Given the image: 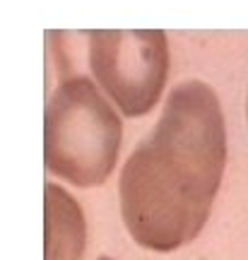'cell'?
I'll return each instance as SVG.
<instances>
[{
	"label": "cell",
	"mask_w": 248,
	"mask_h": 260,
	"mask_svg": "<svg viewBox=\"0 0 248 260\" xmlns=\"http://www.w3.org/2000/svg\"><path fill=\"white\" fill-rule=\"evenodd\" d=\"M246 116H248V104H246Z\"/></svg>",
	"instance_id": "5b68a950"
},
{
	"label": "cell",
	"mask_w": 248,
	"mask_h": 260,
	"mask_svg": "<svg viewBox=\"0 0 248 260\" xmlns=\"http://www.w3.org/2000/svg\"><path fill=\"white\" fill-rule=\"evenodd\" d=\"M87 226L80 205L63 188L46 183V260H82Z\"/></svg>",
	"instance_id": "277c9868"
},
{
	"label": "cell",
	"mask_w": 248,
	"mask_h": 260,
	"mask_svg": "<svg viewBox=\"0 0 248 260\" xmlns=\"http://www.w3.org/2000/svg\"><path fill=\"white\" fill-rule=\"evenodd\" d=\"M89 68L126 116H145L162 96L169 44L162 29L87 31Z\"/></svg>",
	"instance_id": "3957f363"
},
{
	"label": "cell",
	"mask_w": 248,
	"mask_h": 260,
	"mask_svg": "<svg viewBox=\"0 0 248 260\" xmlns=\"http://www.w3.org/2000/svg\"><path fill=\"white\" fill-rule=\"evenodd\" d=\"M227 164L217 94L200 80L169 94L154 130L120 171L123 222L142 248L176 251L202 232Z\"/></svg>",
	"instance_id": "6da1fadb"
},
{
	"label": "cell",
	"mask_w": 248,
	"mask_h": 260,
	"mask_svg": "<svg viewBox=\"0 0 248 260\" xmlns=\"http://www.w3.org/2000/svg\"><path fill=\"white\" fill-rule=\"evenodd\" d=\"M120 133V118L92 80L68 77L46 104V169L73 186H101L116 167Z\"/></svg>",
	"instance_id": "7a4b0ae2"
}]
</instances>
